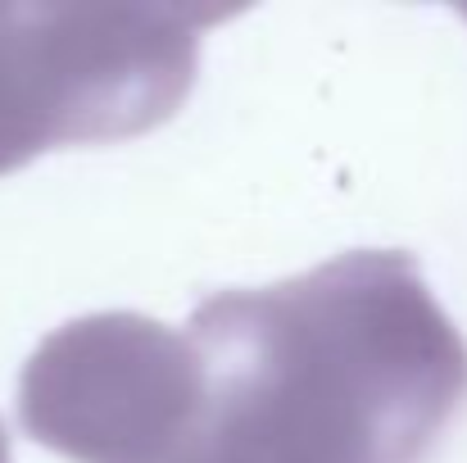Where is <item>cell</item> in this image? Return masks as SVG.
Instances as JSON below:
<instances>
[{
    "label": "cell",
    "instance_id": "1",
    "mask_svg": "<svg viewBox=\"0 0 467 463\" xmlns=\"http://www.w3.org/2000/svg\"><path fill=\"white\" fill-rule=\"evenodd\" d=\"M209 446L250 463H418L467 395V345L409 255L354 250L191 318Z\"/></svg>",
    "mask_w": 467,
    "mask_h": 463
},
{
    "label": "cell",
    "instance_id": "2",
    "mask_svg": "<svg viewBox=\"0 0 467 463\" xmlns=\"http://www.w3.org/2000/svg\"><path fill=\"white\" fill-rule=\"evenodd\" d=\"M146 5H0V173L159 128L195 78V23Z\"/></svg>",
    "mask_w": 467,
    "mask_h": 463
},
{
    "label": "cell",
    "instance_id": "3",
    "mask_svg": "<svg viewBox=\"0 0 467 463\" xmlns=\"http://www.w3.org/2000/svg\"><path fill=\"white\" fill-rule=\"evenodd\" d=\"M23 427L78 463H200L209 382L195 345L141 313L59 327L23 368Z\"/></svg>",
    "mask_w": 467,
    "mask_h": 463
},
{
    "label": "cell",
    "instance_id": "4",
    "mask_svg": "<svg viewBox=\"0 0 467 463\" xmlns=\"http://www.w3.org/2000/svg\"><path fill=\"white\" fill-rule=\"evenodd\" d=\"M200 463H250V459H241V455H232V450H218V446H209Z\"/></svg>",
    "mask_w": 467,
    "mask_h": 463
},
{
    "label": "cell",
    "instance_id": "5",
    "mask_svg": "<svg viewBox=\"0 0 467 463\" xmlns=\"http://www.w3.org/2000/svg\"><path fill=\"white\" fill-rule=\"evenodd\" d=\"M0 463H9V441H5V427H0Z\"/></svg>",
    "mask_w": 467,
    "mask_h": 463
}]
</instances>
